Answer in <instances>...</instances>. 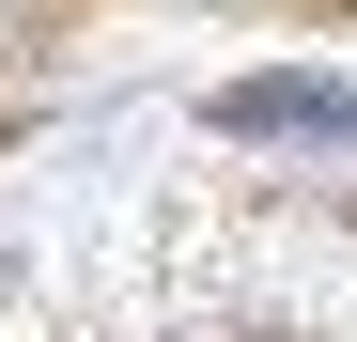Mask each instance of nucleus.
<instances>
[{"label":"nucleus","instance_id":"f257e3e1","mask_svg":"<svg viewBox=\"0 0 357 342\" xmlns=\"http://www.w3.org/2000/svg\"><path fill=\"white\" fill-rule=\"evenodd\" d=\"M218 125H233V140H357V94H342V78H233Z\"/></svg>","mask_w":357,"mask_h":342}]
</instances>
